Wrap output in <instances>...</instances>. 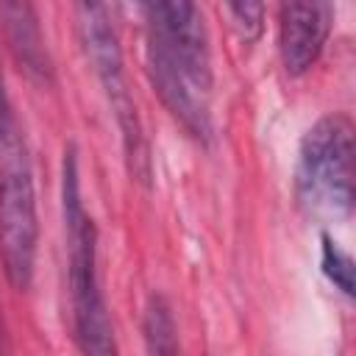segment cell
I'll list each match as a JSON object with an SVG mask.
<instances>
[{
	"label": "cell",
	"instance_id": "ba28073f",
	"mask_svg": "<svg viewBox=\"0 0 356 356\" xmlns=\"http://www.w3.org/2000/svg\"><path fill=\"white\" fill-rule=\"evenodd\" d=\"M0 22L17 67L36 83H53V58L42 36L33 0H0Z\"/></svg>",
	"mask_w": 356,
	"mask_h": 356
},
{
	"label": "cell",
	"instance_id": "7c38bea8",
	"mask_svg": "<svg viewBox=\"0 0 356 356\" xmlns=\"http://www.w3.org/2000/svg\"><path fill=\"white\" fill-rule=\"evenodd\" d=\"M75 3H103V0H75Z\"/></svg>",
	"mask_w": 356,
	"mask_h": 356
},
{
	"label": "cell",
	"instance_id": "277c9868",
	"mask_svg": "<svg viewBox=\"0 0 356 356\" xmlns=\"http://www.w3.org/2000/svg\"><path fill=\"white\" fill-rule=\"evenodd\" d=\"M78 31H81L83 53H86V58L97 75V83L108 100V108L114 114L128 172L134 181L147 186L153 178L150 147L145 139V128H142L134 95L128 89L125 58H122V47H120L117 31L111 25L106 0L103 3H78Z\"/></svg>",
	"mask_w": 356,
	"mask_h": 356
},
{
	"label": "cell",
	"instance_id": "7a4b0ae2",
	"mask_svg": "<svg viewBox=\"0 0 356 356\" xmlns=\"http://www.w3.org/2000/svg\"><path fill=\"white\" fill-rule=\"evenodd\" d=\"M36 250L39 214L31 150L0 75V264L17 292L33 284Z\"/></svg>",
	"mask_w": 356,
	"mask_h": 356
},
{
	"label": "cell",
	"instance_id": "5b68a950",
	"mask_svg": "<svg viewBox=\"0 0 356 356\" xmlns=\"http://www.w3.org/2000/svg\"><path fill=\"white\" fill-rule=\"evenodd\" d=\"M139 14H142V25H145V64H147V78L159 95V100L164 103V108L170 111V117L200 145H209L214 136V125H211V114L206 106V95L189 81L186 67L181 61V53L170 36V31L164 28L161 17L156 14V8L147 0H134Z\"/></svg>",
	"mask_w": 356,
	"mask_h": 356
},
{
	"label": "cell",
	"instance_id": "30bf717a",
	"mask_svg": "<svg viewBox=\"0 0 356 356\" xmlns=\"http://www.w3.org/2000/svg\"><path fill=\"white\" fill-rule=\"evenodd\" d=\"M320 270L328 278V284H334V289H339L348 300L356 295V278H353V256L337 242L331 239V234L320 236Z\"/></svg>",
	"mask_w": 356,
	"mask_h": 356
},
{
	"label": "cell",
	"instance_id": "9c48e42d",
	"mask_svg": "<svg viewBox=\"0 0 356 356\" xmlns=\"http://www.w3.org/2000/svg\"><path fill=\"white\" fill-rule=\"evenodd\" d=\"M142 337L147 353H178V328L170 300L161 292H150L142 312Z\"/></svg>",
	"mask_w": 356,
	"mask_h": 356
},
{
	"label": "cell",
	"instance_id": "52a82bcc",
	"mask_svg": "<svg viewBox=\"0 0 356 356\" xmlns=\"http://www.w3.org/2000/svg\"><path fill=\"white\" fill-rule=\"evenodd\" d=\"M170 31L189 81L206 95L211 89V53L197 0H147Z\"/></svg>",
	"mask_w": 356,
	"mask_h": 356
},
{
	"label": "cell",
	"instance_id": "3957f363",
	"mask_svg": "<svg viewBox=\"0 0 356 356\" xmlns=\"http://www.w3.org/2000/svg\"><path fill=\"white\" fill-rule=\"evenodd\" d=\"M295 200L314 220L345 222L353 211V120L345 111L323 114L300 139Z\"/></svg>",
	"mask_w": 356,
	"mask_h": 356
},
{
	"label": "cell",
	"instance_id": "8992f818",
	"mask_svg": "<svg viewBox=\"0 0 356 356\" xmlns=\"http://www.w3.org/2000/svg\"><path fill=\"white\" fill-rule=\"evenodd\" d=\"M334 28V0H278V53L286 75H306Z\"/></svg>",
	"mask_w": 356,
	"mask_h": 356
},
{
	"label": "cell",
	"instance_id": "8fae6325",
	"mask_svg": "<svg viewBox=\"0 0 356 356\" xmlns=\"http://www.w3.org/2000/svg\"><path fill=\"white\" fill-rule=\"evenodd\" d=\"M222 6L228 8V17L236 28V33L253 44L261 39L264 33V19H267V8L264 0H222Z\"/></svg>",
	"mask_w": 356,
	"mask_h": 356
},
{
	"label": "cell",
	"instance_id": "6da1fadb",
	"mask_svg": "<svg viewBox=\"0 0 356 356\" xmlns=\"http://www.w3.org/2000/svg\"><path fill=\"white\" fill-rule=\"evenodd\" d=\"M61 220L67 242V286L72 312V339L81 353L108 356L117 350L114 325L97 273V225L83 203L81 159L75 142L61 153Z\"/></svg>",
	"mask_w": 356,
	"mask_h": 356
},
{
	"label": "cell",
	"instance_id": "4fadbf2b",
	"mask_svg": "<svg viewBox=\"0 0 356 356\" xmlns=\"http://www.w3.org/2000/svg\"><path fill=\"white\" fill-rule=\"evenodd\" d=\"M0 337H3V328H0ZM0 348H3V345H0Z\"/></svg>",
	"mask_w": 356,
	"mask_h": 356
}]
</instances>
